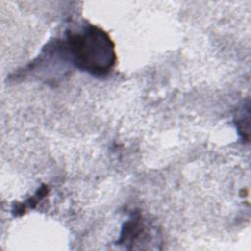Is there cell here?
<instances>
[{
	"mask_svg": "<svg viewBox=\"0 0 251 251\" xmlns=\"http://www.w3.org/2000/svg\"><path fill=\"white\" fill-rule=\"evenodd\" d=\"M234 125L242 140L248 142L250 131V106L248 101L237 109L234 115Z\"/></svg>",
	"mask_w": 251,
	"mask_h": 251,
	"instance_id": "3",
	"label": "cell"
},
{
	"mask_svg": "<svg viewBox=\"0 0 251 251\" xmlns=\"http://www.w3.org/2000/svg\"><path fill=\"white\" fill-rule=\"evenodd\" d=\"M49 191V188L47 185L43 184L30 198H28L25 202L22 203V204H18L17 206H15L12 210V213L14 216L18 217V216H22L25 212L26 208H34L35 205H37V203L40 202L41 199H43L47 193Z\"/></svg>",
	"mask_w": 251,
	"mask_h": 251,
	"instance_id": "4",
	"label": "cell"
},
{
	"mask_svg": "<svg viewBox=\"0 0 251 251\" xmlns=\"http://www.w3.org/2000/svg\"><path fill=\"white\" fill-rule=\"evenodd\" d=\"M147 227L142 215L139 212H133L124 223L120 238L117 240L116 244L125 245L127 249L134 248V244L144 241V238L148 235Z\"/></svg>",
	"mask_w": 251,
	"mask_h": 251,
	"instance_id": "2",
	"label": "cell"
},
{
	"mask_svg": "<svg viewBox=\"0 0 251 251\" xmlns=\"http://www.w3.org/2000/svg\"><path fill=\"white\" fill-rule=\"evenodd\" d=\"M63 43L70 63L94 76H105L117 64L116 45L103 28L83 24L66 31Z\"/></svg>",
	"mask_w": 251,
	"mask_h": 251,
	"instance_id": "1",
	"label": "cell"
}]
</instances>
